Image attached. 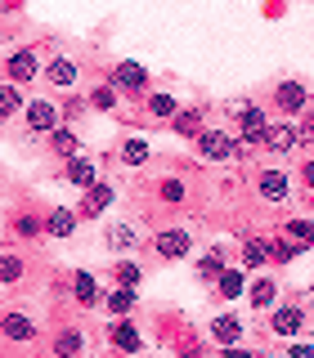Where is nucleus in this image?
<instances>
[{"mask_svg":"<svg viewBox=\"0 0 314 358\" xmlns=\"http://www.w3.org/2000/svg\"><path fill=\"white\" fill-rule=\"evenodd\" d=\"M153 251H157V260H166V264L189 260V255H193V233L189 229H162L153 238Z\"/></svg>","mask_w":314,"mask_h":358,"instance_id":"f257e3e1","label":"nucleus"},{"mask_svg":"<svg viewBox=\"0 0 314 358\" xmlns=\"http://www.w3.org/2000/svg\"><path fill=\"white\" fill-rule=\"evenodd\" d=\"M72 296H76V305H81V309H95L99 300H104V291H99V278L90 273V268H76V273H72Z\"/></svg>","mask_w":314,"mask_h":358,"instance_id":"9b49d317","label":"nucleus"},{"mask_svg":"<svg viewBox=\"0 0 314 358\" xmlns=\"http://www.w3.org/2000/svg\"><path fill=\"white\" fill-rule=\"evenodd\" d=\"M301 251H310V242H283V238H278V242H269V260H274V264L296 260Z\"/></svg>","mask_w":314,"mask_h":358,"instance_id":"7c9ffc66","label":"nucleus"},{"mask_svg":"<svg viewBox=\"0 0 314 358\" xmlns=\"http://www.w3.org/2000/svg\"><path fill=\"white\" fill-rule=\"evenodd\" d=\"M112 90H126V94L139 99L144 90H149V67L144 63H117V72H112Z\"/></svg>","mask_w":314,"mask_h":358,"instance_id":"0eeeda50","label":"nucleus"},{"mask_svg":"<svg viewBox=\"0 0 314 358\" xmlns=\"http://www.w3.org/2000/svg\"><path fill=\"white\" fill-rule=\"evenodd\" d=\"M22 85H14V81H0V121H9V117H18L22 112Z\"/></svg>","mask_w":314,"mask_h":358,"instance_id":"b1692460","label":"nucleus"},{"mask_svg":"<svg viewBox=\"0 0 314 358\" xmlns=\"http://www.w3.org/2000/svg\"><path fill=\"white\" fill-rule=\"evenodd\" d=\"M216 358H252V350H243V345H224Z\"/></svg>","mask_w":314,"mask_h":358,"instance_id":"58836bf2","label":"nucleus"},{"mask_svg":"<svg viewBox=\"0 0 314 358\" xmlns=\"http://www.w3.org/2000/svg\"><path fill=\"white\" fill-rule=\"evenodd\" d=\"M193 143H198V157H202V162H224V157H233V139L224 130H207V126H202L193 134Z\"/></svg>","mask_w":314,"mask_h":358,"instance_id":"423d86ee","label":"nucleus"},{"mask_svg":"<svg viewBox=\"0 0 314 358\" xmlns=\"http://www.w3.org/2000/svg\"><path fill=\"white\" fill-rule=\"evenodd\" d=\"M256 193L278 206V201H287V193H292V175L278 171V166H269V171H261V179H256Z\"/></svg>","mask_w":314,"mask_h":358,"instance_id":"6e6552de","label":"nucleus"},{"mask_svg":"<svg viewBox=\"0 0 314 358\" xmlns=\"http://www.w3.org/2000/svg\"><path fill=\"white\" fill-rule=\"evenodd\" d=\"M274 103L283 108L287 117H296V112L310 108V94H306V85H301V81H278L274 85Z\"/></svg>","mask_w":314,"mask_h":358,"instance_id":"9d476101","label":"nucleus"},{"mask_svg":"<svg viewBox=\"0 0 314 358\" xmlns=\"http://www.w3.org/2000/svg\"><path fill=\"white\" fill-rule=\"evenodd\" d=\"M287 238H296V242H310V224H306V220H292V224H287Z\"/></svg>","mask_w":314,"mask_h":358,"instance_id":"4c0bfd02","label":"nucleus"},{"mask_svg":"<svg viewBox=\"0 0 314 358\" xmlns=\"http://www.w3.org/2000/svg\"><path fill=\"white\" fill-rule=\"evenodd\" d=\"M265 260H269V242L247 238V242H243V268H261Z\"/></svg>","mask_w":314,"mask_h":358,"instance_id":"c756f323","label":"nucleus"},{"mask_svg":"<svg viewBox=\"0 0 314 358\" xmlns=\"http://www.w3.org/2000/svg\"><path fill=\"white\" fill-rule=\"evenodd\" d=\"M104 242L112 246V251H139V242H144V233L135 229V224H108V233H104Z\"/></svg>","mask_w":314,"mask_h":358,"instance_id":"2eb2a0df","label":"nucleus"},{"mask_svg":"<svg viewBox=\"0 0 314 358\" xmlns=\"http://www.w3.org/2000/svg\"><path fill=\"white\" fill-rule=\"evenodd\" d=\"M238 126H243V134H265V108H256V103H247V108H238Z\"/></svg>","mask_w":314,"mask_h":358,"instance_id":"cd10ccee","label":"nucleus"},{"mask_svg":"<svg viewBox=\"0 0 314 358\" xmlns=\"http://www.w3.org/2000/svg\"><path fill=\"white\" fill-rule=\"evenodd\" d=\"M112 278H117L121 287H135V291H139V282H144V264H135V260H117V264H112Z\"/></svg>","mask_w":314,"mask_h":358,"instance_id":"c85d7f7f","label":"nucleus"},{"mask_svg":"<svg viewBox=\"0 0 314 358\" xmlns=\"http://www.w3.org/2000/svg\"><path fill=\"white\" fill-rule=\"evenodd\" d=\"M278 305V282L274 278H256L252 282V309H274Z\"/></svg>","mask_w":314,"mask_h":358,"instance_id":"393cba45","label":"nucleus"},{"mask_svg":"<svg viewBox=\"0 0 314 358\" xmlns=\"http://www.w3.org/2000/svg\"><path fill=\"white\" fill-rule=\"evenodd\" d=\"M261 148H269V152H292L296 148V130L292 126H265V134H261Z\"/></svg>","mask_w":314,"mask_h":358,"instance_id":"a211bd4d","label":"nucleus"},{"mask_svg":"<svg viewBox=\"0 0 314 358\" xmlns=\"http://www.w3.org/2000/svg\"><path fill=\"white\" fill-rule=\"evenodd\" d=\"M86 99H72V94H67V103H59V117H67V121H81L86 117Z\"/></svg>","mask_w":314,"mask_h":358,"instance_id":"e433bc0d","label":"nucleus"},{"mask_svg":"<svg viewBox=\"0 0 314 358\" xmlns=\"http://www.w3.org/2000/svg\"><path fill=\"white\" fill-rule=\"evenodd\" d=\"M171 126H175V134H193L202 130V108H175V117H171Z\"/></svg>","mask_w":314,"mask_h":358,"instance_id":"a878e982","label":"nucleus"},{"mask_svg":"<svg viewBox=\"0 0 314 358\" xmlns=\"http://www.w3.org/2000/svg\"><path fill=\"white\" fill-rule=\"evenodd\" d=\"M0 331H5V341L22 345V341H32V336H36V318L14 309V313H5V318H0Z\"/></svg>","mask_w":314,"mask_h":358,"instance_id":"f8f14e48","label":"nucleus"},{"mask_svg":"<svg viewBox=\"0 0 314 358\" xmlns=\"http://www.w3.org/2000/svg\"><path fill=\"white\" fill-rule=\"evenodd\" d=\"M18 117H22V126H27V134H50L59 126V103H54V99H27Z\"/></svg>","mask_w":314,"mask_h":358,"instance_id":"f03ea898","label":"nucleus"},{"mask_svg":"<svg viewBox=\"0 0 314 358\" xmlns=\"http://www.w3.org/2000/svg\"><path fill=\"white\" fill-rule=\"evenodd\" d=\"M287 358H314V350H310V345H296V350H292Z\"/></svg>","mask_w":314,"mask_h":358,"instance_id":"ea45409f","label":"nucleus"},{"mask_svg":"<svg viewBox=\"0 0 314 358\" xmlns=\"http://www.w3.org/2000/svg\"><path fill=\"white\" fill-rule=\"evenodd\" d=\"M50 152H59L63 162H67V157H76V152H81V134H76L72 126H54L50 130Z\"/></svg>","mask_w":314,"mask_h":358,"instance_id":"6ab92c4d","label":"nucleus"},{"mask_svg":"<svg viewBox=\"0 0 314 358\" xmlns=\"http://www.w3.org/2000/svg\"><path fill=\"white\" fill-rule=\"evenodd\" d=\"M117 157H121V166H130V171H135V166H144L153 157V148H149L144 134H130V139H121V152Z\"/></svg>","mask_w":314,"mask_h":358,"instance_id":"aec40b11","label":"nucleus"},{"mask_svg":"<svg viewBox=\"0 0 314 358\" xmlns=\"http://www.w3.org/2000/svg\"><path fill=\"white\" fill-rule=\"evenodd\" d=\"M99 305H104V313H112V318H126V313L139 305V291H135V287H117V291H108Z\"/></svg>","mask_w":314,"mask_h":358,"instance_id":"f3484780","label":"nucleus"},{"mask_svg":"<svg viewBox=\"0 0 314 358\" xmlns=\"http://www.w3.org/2000/svg\"><path fill=\"white\" fill-rule=\"evenodd\" d=\"M41 67H45L41 54L32 50V45H22V50H14V54L5 59V76H9L14 85H27V81H36V76H41Z\"/></svg>","mask_w":314,"mask_h":358,"instance_id":"7ed1b4c3","label":"nucleus"},{"mask_svg":"<svg viewBox=\"0 0 314 358\" xmlns=\"http://www.w3.org/2000/svg\"><path fill=\"white\" fill-rule=\"evenodd\" d=\"M22 278V260L14 251H0V287H14Z\"/></svg>","mask_w":314,"mask_h":358,"instance_id":"72a5a7b5","label":"nucleus"},{"mask_svg":"<svg viewBox=\"0 0 314 358\" xmlns=\"http://www.w3.org/2000/svg\"><path fill=\"white\" fill-rule=\"evenodd\" d=\"M224 268H229V255H224V246H216L211 255H202V260H198V273H202V278H220Z\"/></svg>","mask_w":314,"mask_h":358,"instance_id":"473e14b6","label":"nucleus"},{"mask_svg":"<svg viewBox=\"0 0 314 358\" xmlns=\"http://www.w3.org/2000/svg\"><path fill=\"white\" fill-rule=\"evenodd\" d=\"M99 179V166L86 162V157H67V184L72 188H90Z\"/></svg>","mask_w":314,"mask_h":358,"instance_id":"4be33fe9","label":"nucleus"},{"mask_svg":"<svg viewBox=\"0 0 314 358\" xmlns=\"http://www.w3.org/2000/svg\"><path fill=\"white\" fill-rule=\"evenodd\" d=\"M243 318L238 313H220V318H211V341H220V345H238L243 341Z\"/></svg>","mask_w":314,"mask_h":358,"instance_id":"dca6fc26","label":"nucleus"},{"mask_svg":"<svg viewBox=\"0 0 314 358\" xmlns=\"http://www.w3.org/2000/svg\"><path fill=\"white\" fill-rule=\"evenodd\" d=\"M14 233H18V238H41L45 224H41L36 215H18V220H14Z\"/></svg>","mask_w":314,"mask_h":358,"instance_id":"c9c22d12","label":"nucleus"},{"mask_svg":"<svg viewBox=\"0 0 314 358\" xmlns=\"http://www.w3.org/2000/svg\"><path fill=\"white\" fill-rule=\"evenodd\" d=\"M157 193H162L166 206H179V201L189 197V184H184V179H175V175H166L162 184H157Z\"/></svg>","mask_w":314,"mask_h":358,"instance_id":"2f4dec72","label":"nucleus"},{"mask_svg":"<svg viewBox=\"0 0 314 358\" xmlns=\"http://www.w3.org/2000/svg\"><path fill=\"white\" fill-rule=\"evenodd\" d=\"M175 94H149V117H157V121H171L175 117Z\"/></svg>","mask_w":314,"mask_h":358,"instance_id":"f704fd0d","label":"nucleus"},{"mask_svg":"<svg viewBox=\"0 0 314 358\" xmlns=\"http://www.w3.org/2000/svg\"><path fill=\"white\" fill-rule=\"evenodd\" d=\"M41 76H45L50 90H67V94H72L76 81H81V67H76V59H67V54H54V59L41 67Z\"/></svg>","mask_w":314,"mask_h":358,"instance_id":"20e7f679","label":"nucleus"},{"mask_svg":"<svg viewBox=\"0 0 314 358\" xmlns=\"http://www.w3.org/2000/svg\"><path fill=\"white\" fill-rule=\"evenodd\" d=\"M252 358H269V354H252Z\"/></svg>","mask_w":314,"mask_h":358,"instance_id":"79ce46f5","label":"nucleus"},{"mask_svg":"<svg viewBox=\"0 0 314 358\" xmlns=\"http://www.w3.org/2000/svg\"><path fill=\"white\" fill-rule=\"evenodd\" d=\"M0 9H5V14H18V9H22V0H0Z\"/></svg>","mask_w":314,"mask_h":358,"instance_id":"a19ab883","label":"nucleus"},{"mask_svg":"<svg viewBox=\"0 0 314 358\" xmlns=\"http://www.w3.org/2000/svg\"><path fill=\"white\" fill-rule=\"evenodd\" d=\"M86 108H95V112H112V108H117V90H112L108 81H99V85L86 94Z\"/></svg>","mask_w":314,"mask_h":358,"instance_id":"bb28decb","label":"nucleus"},{"mask_svg":"<svg viewBox=\"0 0 314 358\" xmlns=\"http://www.w3.org/2000/svg\"><path fill=\"white\" fill-rule=\"evenodd\" d=\"M81 350H86V336L76 331V327L59 331V336H54V345H50V354H54V358H81Z\"/></svg>","mask_w":314,"mask_h":358,"instance_id":"412c9836","label":"nucleus"},{"mask_svg":"<svg viewBox=\"0 0 314 358\" xmlns=\"http://www.w3.org/2000/svg\"><path fill=\"white\" fill-rule=\"evenodd\" d=\"M45 224V233H50V238H72V233H76V224H81V220H76V210L72 206H59V210H50V215H45L41 220Z\"/></svg>","mask_w":314,"mask_h":358,"instance_id":"4468645a","label":"nucleus"},{"mask_svg":"<svg viewBox=\"0 0 314 358\" xmlns=\"http://www.w3.org/2000/svg\"><path fill=\"white\" fill-rule=\"evenodd\" d=\"M216 291L224 300H238V296H247V268H224V273L216 278Z\"/></svg>","mask_w":314,"mask_h":358,"instance_id":"5701e85b","label":"nucleus"},{"mask_svg":"<svg viewBox=\"0 0 314 358\" xmlns=\"http://www.w3.org/2000/svg\"><path fill=\"white\" fill-rule=\"evenodd\" d=\"M0 41H5V31H0Z\"/></svg>","mask_w":314,"mask_h":358,"instance_id":"37998d69","label":"nucleus"},{"mask_svg":"<svg viewBox=\"0 0 314 358\" xmlns=\"http://www.w3.org/2000/svg\"><path fill=\"white\" fill-rule=\"evenodd\" d=\"M108 331H112V350L117 354H139V327L135 322H126V318H117V322H108Z\"/></svg>","mask_w":314,"mask_h":358,"instance_id":"ddd939ff","label":"nucleus"},{"mask_svg":"<svg viewBox=\"0 0 314 358\" xmlns=\"http://www.w3.org/2000/svg\"><path fill=\"white\" fill-rule=\"evenodd\" d=\"M112 197H117V193H112V184H104V179H95V184L86 188V201H81V206H76V220L104 215V210L112 206Z\"/></svg>","mask_w":314,"mask_h":358,"instance_id":"1a4fd4ad","label":"nucleus"},{"mask_svg":"<svg viewBox=\"0 0 314 358\" xmlns=\"http://www.w3.org/2000/svg\"><path fill=\"white\" fill-rule=\"evenodd\" d=\"M269 331L283 336V341L301 336V331H306V309H301V305H274V309H269Z\"/></svg>","mask_w":314,"mask_h":358,"instance_id":"39448f33","label":"nucleus"}]
</instances>
